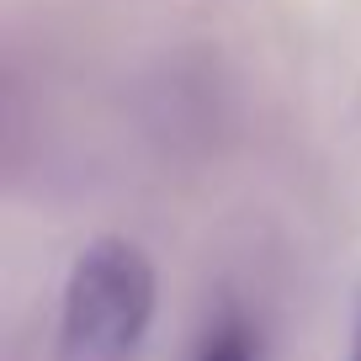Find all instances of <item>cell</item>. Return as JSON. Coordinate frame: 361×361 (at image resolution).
<instances>
[{
  "label": "cell",
  "mask_w": 361,
  "mask_h": 361,
  "mask_svg": "<svg viewBox=\"0 0 361 361\" xmlns=\"http://www.w3.org/2000/svg\"><path fill=\"white\" fill-rule=\"evenodd\" d=\"M154 319V266L128 239H96L75 260L59 314V361H133Z\"/></svg>",
  "instance_id": "6da1fadb"
},
{
  "label": "cell",
  "mask_w": 361,
  "mask_h": 361,
  "mask_svg": "<svg viewBox=\"0 0 361 361\" xmlns=\"http://www.w3.org/2000/svg\"><path fill=\"white\" fill-rule=\"evenodd\" d=\"M192 361H260V350H255V335H250L245 319H224L218 329L202 335Z\"/></svg>",
  "instance_id": "7a4b0ae2"
},
{
  "label": "cell",
  "mask_w": 361,
  "mask_h": 361,
  "mask_svg": "<svg viewBox=\"0 0 361 361\" xmlns=\"http://www.w3.org/2000/svg\"><path fill=\"white\" fill-rule=\"evenodd\" d=\"M345 361H361V298H356V324H350V356Z\"/></svg>",
  "instance_id": "3957f363"
}]
</instances>
